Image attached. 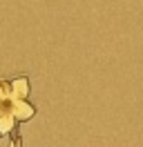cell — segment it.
Segmentation results:
<instances>
[{"label": "cell", "instance_id": "cell-2", "mask_svg": "<svg viewBox=\"0 0 143 147\" xmlns=\"http://www.w3.org/2000/svg\"><path fill=\"white\" fill-rule=\"evenodd\" d=\"M9 89H11V100H29L31 83L27 76H16L9 80Z\"/></svg>", "mask_w": 143, "mask_h": 147}, {"label": "cell", "instance_id": "cell-3", "mask_svg": "<svg viewBox=\"0 0 143 147\" xmlns=\"http://www.w3.org/2000/svg\"><path fill=\"white\" fill-rule=\"evenodd\" d=\"M11 111L16 123H29L36 116V107L29 100H11Z\"/></svg>", "mask_w": 143, "mask_h": 147}, {"label": "cell", "instance_id": "cell-5", "mask_svg": "<svg viewBox=\"0 0 143 147\" xmlns=\"http://www.w3.org/2000/svg\"><path fill=\"white\" fill-rule=\"evenodd\" d=\"M9 147H22V136H20V131H14V134L9 136Z\"/></svg>", "mask_w": 143, "mask_h": 147}, {"label": "cell", "instance_id": "cell-1", "mask_svg": "<svg viewBox=\"0 0 143 147\" xmlns=\"http://www.w3.org/2000/svg\"><path fill=\"white\" fill-rule=\"evenodd\" d=\"M16 118H14V111H11V100L9 102H0V138H7L16 131Z\"/></svg>", "mask_w": 143, "mask_h": 147}, {"label": "cell", "instance_id": "cell-4", "mask_svg": "<svg viewBox=\"0 0 143 147\" xmlns=\"http://www.w3.org/2000/svg\"><path fill=\"white\" fill-rule=\"evenodd\" d=\"M11 100V89H9V80L0 78V102H9Z\"/></svg>", "mask_w": 143, "mask_h": 147}]
</instances>
